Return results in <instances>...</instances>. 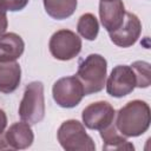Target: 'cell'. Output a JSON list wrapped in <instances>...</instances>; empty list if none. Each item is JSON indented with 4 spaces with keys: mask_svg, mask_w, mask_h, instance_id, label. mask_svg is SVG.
Segmentation results:
<instances>
[{
    "mask_svg": "<svg viewBox=\"0 0 151 151\" xmlns=\"http://www.w3.org/2000/svg\"><path fill=\"white\" fill-rule=\"evenodd\" d=\"M100 137L104 142L103 150H133L134 146L129 143L126 137L119 134L116 125L113 123L107 127L100 130Z\"/></svg>",
    "mask_w": 151,
    "mask_h": 151,
    "instance_id": "14",
    "label": "cell"
},
{
    "mask_svg": "<svg viewBox=\"0 0 151 151\" xmlns=\"http://www.w3.org/2000/svg\"><path fill=\"white\" fill-rule=\"evenodd\" d=\"M54 101L64 109L76 107L85 96L84 87L76 76L58 79L52 88Z\"/></svg>",
    "mask_w": 151,
    "mask_h": 151,
    "instance_id": "6",
    "label": "cell"
},
{
    "mask_svg": "<svg viewBox=\"0 0 151 151\" xmlns=\"http://www.w3.org/2000/svg\"><path fill=\"white\" fill-rule=\"evenodd\" d=\"M131 68L133 70L136 74V86L140 88L149 87L151 84V74H150V64L146 61H134L131 65Z\"/></svg>",
    "mask_w": 151,
    "mask_h": 151,
    "instance_id": "17",
    "label": "cell"
},
{
    "mask_svg": "<svg viewBox=\"0 0 151 151\" xmlns=\"http://www.w3.org/2000/svg\"><path fill=\"white\" fill-rule=\"evenodd\" d=\"M48 48L51 54L58 60H71L81 51V39L71 29H59L50 39Z\"/></svg>",
    "mask_w": 151,
    "mask_h": 151,
    "instance_id": "5",
    "label": "cell"
},
{
    "mask_svg": "<svg viewBox=\"0 0 151 151\" xmlns=\"http://www.w3.org/2000/svg\"><path fill=\"white\" fill-rule=\"evenodd\" d=\"M25 50L22 38L17 33H4L0 35V61H15Z\"/></svg>",
    "mask_w": 151,
    "mask_h": 151,
    "instance_id": "12",
    "label": "cell"
},
{
    "mask_svg": "<svg viewBox=\"0 0 151 151\" xmlns=\"http://www.w3.org/2000/svg\"><path fill=\"white\" fill-rule=\"evenodd\" d=\"M6 126H7V116L5 111L0 109V133L5 131Z\"/></svg>",
    "mask_w": 151,
    "mask_h": 151,
    "instance_id": "20",
    "label": "cell"
},
{
    "mask_svg": "<svg viewBox=\"0 0 151 151\" xmlns=\"http://www.w3.org/2000/svg\"><path fill=\"white\" fill-rule=\"evenodd\" d=\"M0 150H11L7 142H6V138H5V133L1 132L0 133Z\"/></svg>",
    "mask_w": 151,
    "mask_h": 151,
    "instance_id": "21",
    "label": "cell"
},
{
    "mask_svg": "<svg viewBox=\"0 0 151 151\" xmlns=\"http://www.w3.org/2000/svg\"><path fill=\"white\" fill-rule=\"evenodd\" d=\"M46 13L57 20L70 18L77 8V0H42Z\"/></svg>",
    "mask_w": 151,
    "mask_h": 151,
    "instance_id": "15",
    "label": "cell"
},
{
    "mask_svg": "<svg viewBox=\"0 0 151 151\" xmlns=\"http://www.w3.org/2000/svg\"><path fill=\"white\" fill-rule=\"evenodd\" d=\"M19 117L29 125L40 123L45 117L44 84L41 81L29 83L24 91L19 105Z\"/></svg>",
    "mask_w": 151,
    "mask_h": 151,
    "instance_id": "3",
    "label": "cell"
},
{
    "mask_svg": "<svg viewBox=\"0 0 151 151\" xmlns=\"http://www.w3.org/2000/svg\"><path fill=\"white\" fill-rule=\"evenodd\" d=\"M107 61L97 53L88 54L85 59L80 60L76 77L80 80L85 96L100 92L106 83Z\"/></svg>",
    "mask_w": 151,
    "mask_h": 151,
    "instance_id": "2",
    "label": "cell"
},
{
    "mask_svg": "<svg viewBox=\"0 0 151 151\" xmlns=\"http://www.w3.org/2000/svg\"><path fill=\"white\" fill-rule=\"evenodd\" d=\"M136 74L129 65H117L111 71L106 85V92L114 97L122 98L130 94L136 87Z\"/></svg>",
    "mask_w": 151,
    "mask_h": 151,
    "instance_id": "7",
    "label": "cell"
},
{
    "mask_svg": "<svg viewBox=\"0 0 151 151\" xmlns=\"http://www.w3.org/2000/svg\"><path fill=\"white\" fill-rule=\"evenodd\" d=\"M58 142L66 151H94L96 144L86 133L85 125L76 119L65 120L57 132Z\"/></svg>",
    "mask_w": 151,
    "mask_h": 151,
    "instance_id": "4",
    "label": "cell"
},
{
    "mask_svg": "<svg viewBox=\"0 0 151 151\" xmlns=\"http://www.w3.org/2000/svg\"><path fill=\"white\" fill-rule=\"evenodd\" d=\"M150 123V106L144 100H131L117 112L116 127L124 137H138L145 133Z\"/></svg>",
    "mask_w": 151,
    "mask_h": 151,
    "instance_id": "1",
    "label": "cell"
},
{
    "mask_svg": "<svg viewBox=\"0 0 151 151\" xmlns=\"http://www.w3.org/2000/svg\"><path fill=\"white\" fill-rule=\"evenodd\" d=\"M125 13L123 0H100L99 2L100 21L109 33L118 29L122 26Z\"/></svg>",
    "mask_w": 151,
    "mask_h": 151,
    "instance_id": "10",
    "label": "cell"
},
{
    "mask_svg": "<svg viewBox=\"0 0 151 151\" xmlns=\"http://www.w3.org/2000/svg\"><path fill=\"white\" fill-rule=\"evenodd\" d=\"M0 2L6 11L17 12V11L24 9L27 6L28 0H0Z\"/></svg>",
    "mask_w": 151,
    "mask_h": 151,
    "instance_id": "18",
    "label": "cell"
},
{
    "mask_svg": "<svg viewBox=\"0 0 151 151\" xmlns=\"http://www.w3.org/2000/svg\"><path fill=\"white\" fill-rule=\"evenodd\" d=\"M140 33H142L140 20L136 14L126 12L122 26L109 34L111 41L114 45L126 48V47H131L137 42L138 38L140 37Z\"/></svg>",
    "mask_w": 151,
    "mask_h": 151,
    "instance_id": "9",
    "label": "cell"
},
{
    "mask_svg": "<svg viewBox=\"0 0 151 151\" xmlns=\"http://www.w3.org/2000/svg\"><path fill=\"white\" fill-rule=\"evenodd\" d=\"M116 111L113 106L104 100L90 104L83 110V124L90 130H103L111 125L114 119Z\"/></svg>",
    "mask_w": 151,
    "mask_h": 151,
    "instance_id": "8",
    "label": "cell"
},
{
    "mask_svg": "<svg viewBox=\"0 0 151 151\" xmlns=\"http://www.w3.org/2000/svg\"><path fill=\"white\" fill-rule=\"evenodd\" d=\"M7 26H8V20H7L6 9L0 2V35H2L6 32Z\"/></svg>",
    "mask_w": 151,
    "mask_h": 151,
    "instance_id": "19",
    "label": "cell"
},
{
    "mask_svg": "<svg viewBox=\"0 0 151 151\" xmlns=\"http://www.w3.org/2000/svg\"><path fill=\"white\" fill-rule=\"evenodd\" d=\"M6 142L11 150H25L29 147L34 140L33 131L26 122L12 124L5 132Z\"/></svg>",
    "mask_w": 151,
    "mask_h": 151,
    "instance_id": "11",
    "label": "cell"
},
{
    "mask_svg": "<svg viewBox=\"0 0 151 151\" xmlns=\"http://www.w3.org/2000/svg\"><path fill=\"white\" fill-rule=\"evenodd\" d=\"M77 31L86 40H94L99 33V22L92 13H85L78 20Z\"/></svg>",
    "mask_w": 151,
    "mask_h": 151,
    "instance_id": "16",
    "label": "cell"
},
{
    "mask_svg": "<svg viewBox=\"0 0 151 151\" xmlns=\"http://www.w3.org/2000/svg\"><path fill=\"white\" fill-rule=\"evenodd\" d=\"M21 80V67L17 61H0V92L9 94L14 92Z\"/></svg>",
    "mask_w": 151,
    "mask_h": 151,
    "instance_id": "13",
    "label": "cell"
}]
</instances>
